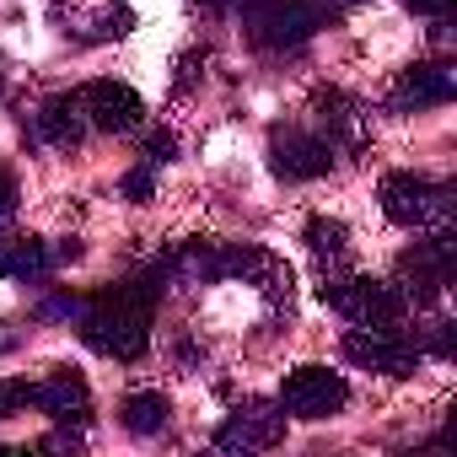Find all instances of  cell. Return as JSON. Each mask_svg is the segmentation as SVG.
Wrapping results in <instances>:
<instances>
[{"label":"cell","instance_id":"1","mask_svg":"<svg viewBox=\"0 0 457 457\" xmlns=\"http://www.w3.org/2000/svg\"><path fill=\"white\" fill-rule=\"evenodd\" d=\"M162 280H167L162 264H151L145 275L119 280V286L97 291L92 302H81V312H76L81 339L108 361H140L151 345V312L162 302Z\"/></svg>","mask_w":457,"mask_h":457},{"label":"cell","instance_id":"2","mask_svg":"<svg viewBox=\"0 0 457 457\" xmlns=\"http://www.w3.org/2000/svg\"><path fill=\"white\" fill-rule=\"evenodd\" d=\"M339 12H345V0H248L243 28H248V44L253 49L286 54V49H302Z\"/></svg>","mask_w":457,"mask_h":457},{"label":"cell","instance_id":"3","mask_svg":"<svg viewBox=\"0 0 457 457\" xmlns=\"http://www.w3.org/2000/svg\"><path fill=\"white\" fill-rule=\"evenodd\" d=\"M382 215L393 226H409V232H425V226H441L452 215V188L425 178V172H387L377 183Z\"/></svg>","mask_w":457,"mask_h":457},{"label":"cell","instance_id":"4","mask_svg":"<svg viewBox=\"0 0 457 457\" xmlns=\"http://www.w3.org/2000/svg\"><path fill=\"white\" fill-rule=\"evenodd\" d=\"M323 302L334 312H345L355 328H398L409 302L393 280H371V275H339L323 286Z\"/></svg>","mask_w":457,"mask_h":457},{"label":"cell","instance_id":"5","mask_svg":"<svg viewBox=\"0 0 457 457\" xmlns=\"http://www.w3.org/2000/svg\"><path fill=\"white\" fill-rule=\"evenodd\" d=\"M452 270H457V243L452 232H436L425 243H414L409 253H398V291L403 302L414 307H436L452 286Z\"/></svg>","mask_w":457,"mask_h":457},{"label":"cell","instance_id":"6","mask_svg":"<svg viewBox=\"0 0 457 457\" xmlns=\"http://www.w3.org/2000/svg\"><path fill=\"white\" fill-rule=\"evenodd\" d=\"M270 167L286 183H312L334 167V140L318 129H302V124H280V129H270Z\"/></svg>","mask_w":457,"mask_h":457},{"label":"cell","instance_id":"7","mask_svg":"<svg viewBox=\"0 0 457 457\" xmlns=\"http://www.w3.org/2000/svg\"><path fill=\"white\" fill-rule=\"evenodd\" d=\"M350 403V382L328 366H296L280 382V414L291 420H328Z\"/></svg>","mask_w":457,"mask_h":457},{"label":"cell","instance_id":"8","mask_svg":"<svg viewBox=\"0 0 457 457\" xmlns=\"http://www.w3.org/2000/svg\"><path fill=\"white\" fill-rule=\"evenodd\" d=\"M345 361H355L366 371H382V377H414L425 350L414 339H403L398 328H350L345 334Z\"/></svg>","mask_w":457,"mask_h":457},{"label":"cell","instance_id":"9","mask_svg":"<svg viewBox=\"0 0 457 457\" xmlns=\"http://www.w3.org/2000/svg\"><path fill=\"white\" fill-rule=\"evenodd\" d=\"M280 436H286V414L248 398L226 414V425L215 430V446L220 452H270V446H280Z\"/></svg>","mask_w":457,"mask_h":457},{"label":"cell","instance_id":"10","mask_svg":"<svg viewBox=\"0 0 457 457\" xmlns=\"http://www.w3.org/2000/svg\"><path fill=\"white\" fill-rule=\"evenodd\" d=\"M76 97H81V113H87V129H103V135H124L145 119L140 92L124 87V81H87Z\"/></svg>","mask_w":457,"mask_h":457},{"label":"cell","instance_id":"11","mask_svg":"<svg viewBox=\"0 0 457 457\" xmlns=\"http://www.w3.org/2000/svg\"><path fill=\"white\" fill-rule=\"evenodd\" d=\"M28 403L44 409L54 425H87L92 420V387L76 371H49L44 382H28Z\"/></svg>","mask_w":457,"mask_h":457},{"label":"cell","instance_id":"12","mask_svg":"<svg viewBox=\"0 0 457 457\" xmlns=\"http://www.w3.org/2000/svg\"><path fill=\"white\" fill-rule=\"evenodd\" d=\"M452 97H457V71L441 65V60H430V65H409V71L398 76L387 108H393V113H420V108H441V103H452Z\"/></svg>","mask_w":457,"mask_h":457},{"label":"cell","instance_id":"13","mask_svg":"<svg viewBox=\"0 0 457 457\" xmlns=\"http://www.w3.org/2000/svg\"><path fill=\"white\" fill-rule=\"evenodd\" d=\"M28 145H76L81 135H87V113H81V97L76 92H54V97H44L33 113H28Z\"/></svg>","mask_w":457,"mask_h":457},{"label":"cell","instance_id":"14","mask_svg":"<svg viewBox=\"0 0 457 457\" xmlns=\"http://www.w3.org/2000/svg\"><path fill=\"white\" fill-rule=\"evenodd\" d=\"M167 398L162 393H129L124 403H119V420H124V430L129 436H156V430H167Z\"/></svg>","mask_w":457,"mask_h":457},{"label":"cell","instance_id":"15","mask_svg":"<svg viewBox=\"0 0 457 457\" xmlns=\"http://www.w3.org/2000/svg\"><path fill=\"white\" fill-rule=\"evenodd\" d=\"M302 243H307V253H312L318 264H339V259L350 253V232H345V220H328V215H312V220H307Z\"/></svg>","mask_w":457,"mask_h":457},{"label":"cell","instance_id":"16","mask_svg":"<svg viewBox=\"0 0 457 457\" xmlns=\"http://www.w3.org/2000/svg\"><path fill=\"white\" fill-rule=\"evenodd\" d=\"M119 188H124V199H129V204H145V199H151V188H156V167H145V162H140V167H129Z\"/></svg>","mask_w":457,"mask_h":457},{"label":"cell","instance_id":"17","mask_svg":"<svg viewBox=\"0 0 457 457\" xmlns=\"http://www.w3.org/2000/svg\"><path fill=\"white\" fill-rule=\"evenodd\" d=\"M140 162H145V167H162V162H172V135H167V129H156V135L145 140Z\"/></svg>","mask_w":457,"mask_h":457},{"label":"cell","instance_id":"18","mask_svg":"<svg viewBox=\"0 0 457 457\" xmlns=\"http://www.w3.org/2000/svg\"><path fill=\"white\" fill-rule=\"evenodd\" d=\"M76 312H81V296H71V291H60V296L38 302V318H76Z\"/></svg>","mask_w":457,"mask_h":457},{"label":"cell","instance_id":"19","mask_svg":"<svg viewBox=\"0 0 457 457\" xmlns=\"http://www.w3.org/2000/svg\"><path fill=\"white\" fill-rule=\"evenodd\" d=\"M409 12H420V17H430V22H452V6L457 0H403Z\"/></svg>","mask_w":457,"mask_h":457},{"label":"cell","instance_id":"20","mask_svg":"<svg viewBox=\"0 0 457 457\" xmlns=\"http://www.w3.org/2000/svg\"><path fill=\"white\" fill-rule=\"evenodd\" d=\"M17 199H22V194H17V172H12V167H0V220L17 210Z\"/></svg>","mask_w":457,"mask_h":457},{"label":"cell","instance_id":"21","mask_svg":"<svg viewBox=\"0 0 457 457\" xmlns=\"http://www.w3.org/2000/svg\"><path fill=\"white\" fill-rule=\"evenodd\" d=\"M194 6H204V12H226V6H237V0H194Z\"/></svg>","mask_w":457,"mask_h":457},{"label":"cell","instance_id":"22","mask_svg":"<svg viewBox=\"0 0 457 457\" xmlns=\"http://www.w3.org/2000/svg\"><path fill=\"white\" fill-rule=\"evenodd\" d=\"M0 97H6V76H0Z\"/></svg>","mask_w":457,"mask_h":457}]
</instances>
